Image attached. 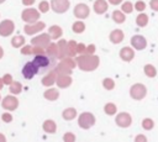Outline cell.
Returning a JSON list of instances; mask_svg holds the SVG:
<instances>
[{
  "label": "cell",
  "instance_id": "cell-7",
  "mask_svg": "<svg viewBox=\"0 0 158 142\" xmlns=\"http://www.w3.org/2000/svg\"><path fill=\"white\" fill-rule=\"evenodd\" d=\"M1 106L5 109V110H9V111H14L17 109L19 106V100L16 96H12V95H9L6 98L2 99V102H1Z\"/></svg>",
  "mask_w": 158,
  "mask_h": 142
},
{
  "label": "cell",
  "instance_id": "cell-32",
  "mask_svg": "<svg viewBox=\"0 0 158 142\" xmlns=\"http://www.w3.org/2000/svg\"><path fill=\"white\" fill-rule=\"evenodd\" d=\"M33 54H44V49H43V47L35 46V47H33Z\"/></svg>",
  "mask_w": 158,
  "mask_h": 142
},
{
  "label": "cell",
  "instance_id": "cell-14",
  "mask_svg": "<svg viewBox=\"0 0 158 142\" xmlns=\"http://www.w3.org/2000/svg\"><path fill=\"white\" fill-rule=\"evenodd\" d=\"M56 80H57V72L56 70H52L46 77L42 78V84L44 86H51V85H53L56 83Z\"/></svg>",
  "mask_w": 158,
  "mask_h": 142
},
{
  "label": "cell",
  "instance_id": "cell-28",
  "mask_svg": "<svg viewBox=\"0 0 158 142\" xmlns=\"http://www.w3.org/2000/svg\"><path fill=\"white\" fill-rule=\"evenodd\" d=\"M121 32L120 31H114L112 33H111V40L114 41V42H118L120 40H121Z\"/></svg>",
  "mask_w": 158,
  "mask_h": 142
},
{
  "label": "cell",
  "instance_id": "cell-34",
  "mask_svg": "<svg viewBox=\"0 0 158 142\" xmlns=\"http://www.w3.org/2000/svg\"><path fill=\"white\" fill-rule=\"evenodd\" d=\"M84 49H85V47H84V44H83V43H79V44H77V53L81 54V53L84 52Z\"/></svg>",
  "mask_w": 158,
  "mask_h": 142
},
{
  "label": "cell",
  "instance_id": "cell-31",
  "mask_svg": "<svg viewBox=\"0 0 158 142\" xmlns=\"http://www.w3.org/2000/svg\"><path fill=\"white\" fill-rule=\"evenodd\" d=\"M1 120H2L4 122H10V121H12V116H11V114L5 112V114L1 115Z\"/></svg>",
  "mask_w": 158,
  "mask_h": 142
},
{
  "label": "cell",
  "instance_id": "cell-6",
  "mask_svg": "<svg viewBox=\"0 0 158 142\" xmlns=\"http://www.w3.org/2000/svg\"><path fill=\"white\" fill-rule=\"evenodd\" d=\"M51 40H52V38H51L49 33H42V35L37 36V37H33V38L31 40V43H32L33 46H40V47L46 48V47L49 46Z\"/></svg>",
  "mask_w": 158,
  "mask_h": 142
},
{
  "label": "cell",
  "instance_id": "cell-30",
  "mask_svg": "<svg viewBox=\"0 0 158 142\" xmlns=\"http://www.w3.org/2000/svg\"><path fill=\"white\" fill-rule=\"evenodd\" d=\"M63 140H64L65 142H74V141H75V136H74L73 133H70V132H67V133L64 135Z\"/></svg>",
  "mask_w": 158,
  "mask_h": 142
},
{
  "label": "cell",
  "instance_id": "cell-39",
  "mask_svg": "<svg viewBox=\"0 0 158 142\" xmlns=\"http://www.w3.org/2000/svg\"><path fill=\"white\" fill-rule=\"evenodd\" d=\"M0 141H2V142H4V141H6V138H5V136H4L2 133H0Z\"/></svg>",
  "mask_w": 158,
  "mask_h": 142
},
{
  "label": "cell",
  "instance_id": "cell-20",
  "mask_svg": "<svg viewBox=\"0 0 158 142\" xmlns=\"http://www.w3.org/2000/svg\"><path fill=\"white\" fill-rule=\"evenodd\" d=\"M106 7H107V5H106V2H105L104 0H98V1H95L94 9H95V11H96L98 14H102V12L106 10Z\"/></svg>",
  "mask_w": 158,
  "mask_h": 142
},
{
  "label": "cell",
  "instance_id": "cell-35",
  "mask_svg": "<svg viewBox=\"0 0 158 142\" xmlns=\"http://www.w3.org/2000/svg\"><path fill=\"white\" fill-rule=\"evenodd\" d=\"M35 0H22V4L26 5V6H30V5H33Z\"/></svg>",
  "mask_w": 158,
  "mask_h": 142
},
{
  "label": "cell",
  "instance_id": "cell-26",
  "mask_svg": "<svg viewBox=\"0 0 158 142\" xmlns=\"http://www.w3.org/2000/svg\"><path fill=\"white\" fill-rule=\"evenodd\" d=\"M60 63H63L64 65L69 67L70 69H74V67L77 65V62H74V61H73V59H72L70 57H65V58H63Z\"/></svg>",
  "mask_w": 158,
  "mask_h": 142
},
{
  "label": "cell",
  "instance_id": "cell-23",
  "mask_svg": "<svg viewBox=\"0 0 158 142\" xmlns=\"http://www.w3.org/2000/svg\"><path fill=\"white\" fill-rule=\"evenodd\" d=\"M22 86H21V83L20 81H12L10 84V93L11 94H20Z\"/></svg>",
  "mask_w": 158,
  "mask_h": 142
},
{
  "label": "cell",
  "instance_id": "cell-8",
  "mask_svg": "<svg viewBox=\"0 0 158 142\" xmlns=\"http://www.w3.org/2000/svg\"><path fill=\"white\" fill-rule=\"evenodd\" d=\"M15 30V25L11 20H4L0 22V36L7 37L10 36Z\"/></svg>",
  "mask_w": 158,
  "mask_h": 142
},
{
  "label": "cell",
  "instance_id": "cell-27",
  "mask_svg": "<svg viewBox=\"0 0 158 142\" xmlns=\"http://www.w3.org/2000/svg\"><path fill=\"white\" fill-rule=\"evenodd\" d=\"M38 9L41 12H47L49 10V2L48 1H41L38 5Z\"/></svg>",
  "mask_w": 158,
  "mask_h": 142
},
{
  "label": "cell",
  "instance_id": "cell-36",
  "mask_svg": "<svg viewBox=\"0 0 158 142\" xmlns=\"http://www.w3.org/2000/svg\"><path fill=\"white\" fill-rule=\"evenodd\" d=\"M104 84H105V86H106V88H109V89H111V88H112V81H111V80H107V79H106V80L104 81Z\"/></svg>",
  "mask_w": 158,
  "mask_h": 142
},
{
  "label": "cell",
  "instance_id": "cell-11",
  "mask_svg": "<svg viewBox=\"0 0 158 142\" xmlns=\"http://www.w3.org/2000/svg\"><path fill=\"white\" fill-rule=\"evenodd\" d=\"M57 85L59 88H68L72 84V77L69 74H58L57 73Z\"/></svg>",
  "mask_w": 158,
  "mask_h": 142
},
{
  "label": "cell",
  "instance_id": "cell-9",
  "mask_svg": "<svg viewBox=\"0 0 158 142\" xmlns=\"http://www.w3.org/2000/svg\"><path fill=\"white\" fill-rule=\"evenodd\" d=\"M44 27H46V23L40 21V22H35V23H28V25H26V26L23 27V30H25V33H26V35H35V33L42 31Z\"/></svg>",
  "mask_w": 158,
  "mask_h": 142
},
{
  "label": "cell",
  "instance_id": "cell-37",
  "mask_svg": "<svg viewBox=\"0 0 158 142\" xmlns=\"http://www.w3.org/2000/svg\"><path fill=\"white\" fill-rule=\"evenodd\" d=\"M112 111H114V107H112V106H106V112L111 114Z\"/></svg>",
  "mask_w": 158,
  "mask_h": 142
},
{
  "label": "cell",
  "instance_id": "cell-21",
  "mask_svg": "<svg viewBox=\"0 0 158 142\" xmlns=\"http://www.w3.org/2000/svg\"><path fill=\"white\" fill-rule=\"evenodd\" d=\"M77 42L74 40L68 42V57H74L77 54Z\"/></svg>",
  "mask_w": 158,
  "mask_h": 142
},
{
  "label": "cell",
  "instance_id": "cell-19",
  "mask_svg": "<svg viewBox=\"0 0 158 142\" xmlns=\"http://www.w3.org/2000/svg\"><path fill=\"white\" fill-rule=\"evenodd\" d=\"M11 44L12 47L15 48H20L25 44V37L23 36H15L12 40H11Z\"/></svg>",
  "mask_w": 158,
  "mask_h": 142
},
{
  "label": "cell",
  "instance_id": "cell-13",
  "mask_svg": "<svg viewBox=\"0 0 158 142\" xmlns=\"http://www.w3.org/2000/svg\"><path fill=\"white\" fill-rule=\"evenodd\" d=\"M58 58L63 59L65 57H68V42L65 40H60L58 43Z\"/></svg>",
  "mask_w": 158,
  "mask_h": 142
},
{
  "label": "cell",
  "instance_id": "cell-22",
  "mask_svg": "<svg viewBox=\"0 0 158 142\" xmlns=\"http://www.w3.org/2000/svg\"><path fill=\"white\" fill-rule=\"evenodd\" d=\"M72 70L73 69H70L69 67H67V65H64L63 63H59L58 65H57V68H56V72L58 73V74H72Z\"/></svg>",
  "mask_w": 158,
  "mask_h": 142
},
{
  "label": "cell",
  "instance_id": "cell-16",
  "mask_svg": "<svg viewBox=\"0 0 158 142\" xmlns=\"http://www.w3.org/2000/svg\"><path fill=\"white\" fill-rule=\"evenodd\" d=\"M48 33H49V36H51V38H52V40H59V37L63 35V30H62L59 26L53 25V26H51V27H49Z\"/></svg>",
  "mask_w": 158,
  "mask_h": 142
},
{
  "label": "cell",
  "instance_id": "cell-40",
  "mask_svg": "<svg viewBox=\"0 0 158 142\" xmlns=\"http://www.w3.org/2000/svg\"><path fill=\"white\" fill-rule=\"evenodd\" d=\"M4 84H5V83H4V80H2V79L0 78V90L2 89V86H4Z\"/></svg>",
  "mask_w": 158,
  "mask_h": 142
},
{
  "label": "cell",
  "instance_id": "cell-12",
  "mask_svg": "<svg viewBox=\"0 0 158 142\" xmlns=\"http://www.w3.org/2000/svg\"><path fill=\"white\" fill-rule=\"evenodd\" d=\"M33 62L38 65L40 69H42V68H47V67H49L51 59H49L47 56H44V54H36Z\"/></svg>",
  "mask_w": 158,
  "mask_h": 142
},
{
  "label": "cell",
  "instance_id": "cell-24",
  "mask_svg": "<svg viewBox=\"0 0 158 142\" xmlns=\"http://www.w3.org/2000/svg\"><path fill=\"white\" fill-rule=\"evenodd\" d=\"M72 28H73V31H74L75 33H81V32L85 30V25H84L81 21H77V22L73 23Z\"/></svg>",
  "mask_w": 158,
  "mask_h": 142
},
{
  "label": "cell",
  "instance_id": "cell-5",
  "mask_svg": "<svg viewBox=\"0 0 158 142\" xmlns=\"http://www.w3.org/2000/svg\"><path fill=\"white\" fill-rule=\"evenodd\" d=\"M51 7L57 14H63L69 9V0H51Z\"/></svg>",
  "mask_w": 158,
  "mask_h": 142
},
{
  "label": "cell",
  "instance_id": "cell-10",
  "mask_svg": "<svg viewBox=\"0 0 158 142\" xmlns=\"http://www.w3.org/2000/svg\"><path fill=\"white\" fill-rule=\"evenodd\" d=\"M89 14H90V10L85 4H78L74 7V16L78 19H85L89 16Z\"/></svg>",
  "mask_w": 158,
  "mask_h": 142
},
{
  "label": "cell",
  "instance_id": "cell-3",
  "mask_svg": "<svg viewBox=\"0 0 158 142\" xmlns=\"http://www.w3.org/2000/svg\"><path fill=\"white\" fill-rule=\"evenodd\" d=\"M38 70H40V68L33 61L32 62H27L22 68V75L26 79H32L35 77V74H37Z\"/></svg>",
  "mask_w": 158,
  "mask_h": 142
},
{
  "label": "cell",
  "instance_id": "cell-4",
  "mask_svg": "<svg viewBox=\"0 0 158 142\" xmlns=\"http://www.w3.org/2000/svg\"><path fill=\"white\" fill-rule=\"evenodd\" d=\"M94 122H95V119H94V116H93L90 112H83V114L79 116V120H78L79 126H80L81 128H84V130L91 127V126L94 125Z\"/></svg>",
  "mask_w": 158,
  "mask_h": 142
},
{
  "label": "cell",
  "instance_id": "cell-41",
  "mask_svg": "<svg viewBox=\"0 0 158 142\" xmlns=\"http://www.w3.org/2000/svg\"><path fill=\"white\" fill-rule=\"evenodd\" d=\"M2 56H4V49H2L1 47H0V59L2 58Z\"/></svg>",
  "mask_w": 158,
  "mask_h": 142
},
{
  "label": "cell",
  "instance_id": "cell-1",
  "mask_svg": "<svg viewBox=\"0 0 158 142\" xmlns=\"http://www.w3.org/2000/svg\"><path fill=\"white\" fill-rule=\"evenodd\" d=\"M77 65L81 69V70H94L98 64H99V59L95 56H90V54H83L79 56L77 59Z\"/></svg>",
  "mask_w": 158,
  "mask_h": 142
},
{
  "label": "cell",
  "instance_id": "cell-2",
  "mask_svg": "<svg viewBox=\"0 0 158 142\" xmlns=\"http://www.w3.org/2000/svg\"><path fill=\"white\" fill-rule=\"evenodd\" d=\"M40 16H41L40 12L36 9H33V7H27L21 14V19L25 22H27V23H35V22H37L38 19H40Z\"/></svg>",
  "mask_w": 158,
  "mask_h": 142
},
{
  "label": "cell",
  "instance_id": "cell-25",
  "mask_svg": "<svg viewBox=\"0 0 158 142\" xmlns=\"http://www.w3.org/2000/svg\"><path fill=\"white\" fill-rule=\"evenodd\" d=\"M47 53L49 56H58V44L57 43H49L47 47Z\"/></svg>",
  "mask_w": 158,
  "mask_h": 142
},
{
  "label": "cell",
  "instance_id": "cell-43",
  "mask_svg": "<svg viewBox=\"0 0 158 142\" xmlns=\"http://www.w3.org/2000/svg\"><path fill=\"white\" fill-rule=\"evenodd\" d=\"M4 1H5V0H0V4H2V2H4Z\"/></svg>",
  "mask_w": 158,
  "mask_h": 142
},
{
  "label": "cell",
  "instance_id": "cell-15",
  "mask_svg": "<svg viewBox=\"0 0 158 142\" xmlns=\"http://www.w3.org/2000/svg\"><path fill=\"white\" fill-rule=\"evenodd\" d=\"M43 96L49 101H54V100H57L59 98V91L57 89H54V88H49L43 93Z\"/></svg>",
  "mask_w": 158,
  "mask_h": 142
},
{
  "label": "cell",
  "instance_id": "cell-42",
  "mask_svg": "<svg viewBox=\"0 0 158 142\" xmlns=\"http://www.w3.org/2000/svg\"><path fill=\"white\" fill-rule=\"evenodd\" d=\"M110 1H111V2H114V4H116V2H118L120 0H110Z\"/></svg>",
  "mask_w": 158,
  "mask_h": 142
},
{
  "label": "cell",
  "instance_id": "cell-33",
  "mask_svg": "<svg viewBox=\"0 0 158 142\" xmlns=\"http://www.w3.org/2000/svg\"><path fill=\"white\" fill-rule=\"evenodd\" d=\"M2 80H4V83L5 84H7V85H10L14 80H12V77H11V74H5L4 75V78H2Z\"/></svg>",
  "mask_w": 158,
  "mask_h": 142
},
{
  "label": "cell",
  "instance_id": "cell-38",
  "mask_svg": "<svg viewBox=\"0 0 158 142\" xmlns=\"http://www.w3.org/2000/svg\"><path fill=\"white\" fill-rule=\"evenodd\" d=\"M93 51H94V47H93V46H90V47H89V48H88V53H89V54H90V53H91V52H93Z\"/></svg>",
  "mask_w": 158,
  "mask_h": 142
},
{
  "label": "cell",
  "instance_id": "cell-29",
  "mask_svg": "<svg viewBox=\"0 0 158 142\" xmlns=\"http://www.w3.org/2000/svg\"><path fill=\"white\" fill-rule=\"evenodd\" d=\"M21 53L25 54V56L31 54V53H33V48H32L31 46H23V47L21 48Z\"/></svg>",
  "mask_w": 158,
  "mask_h": 142
},
{
  "label": "cell",
  "instance_id": "cell-18",
  "mask_svg": "<svg viewBox=\"0 0 158 142\" xmlns=\"http://www.w3.org/2000/svg\"><path fill=\"white\" fill-rule=\"evenodd\" d=\"M62 116H63L64 120L70 121V120H73V119L77 116V110H75L74 107H68V109H65V110L63 111Z\"/></svg>",
  "mask_w": 158,
  "mask_h": 142
},
{
  "label": "cell",
  "instance_id": "cell-17",
  "mask_svg": "<svg viewBox=\"0 0 158 142\" xmlns=\"http://www.w3.org/2000/svg\"><path fill=\"white\" fill-rule=\"evenodd\" d=\"M42 127H43L44 132H47V133H54L56 130H57V125H56V122L53 120H46L43 122Z\"/></svg>",
  "mask_w": 158,
  "mask_h": 142
}]
</instances>
